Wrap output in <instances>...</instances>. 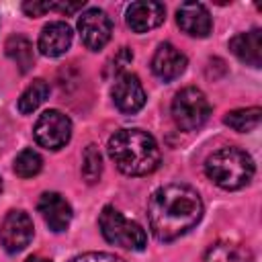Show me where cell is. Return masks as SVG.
<instances>
[{
    "instance_id": "cell-1",
    "label": "cell",
    "mask_w": 262,
    "mask_h": 262,
    "mask_svg": "<svg viewBox=\"0 0 262 262\" xmlns=\"http://www.w3.org/2000/svg\"><path fill=\"white\" fill-rule=\"evenodd\" d=\"M201 194L180 182L164 184L149 196L147 219L149 229L160 242H174L190 231L203 217Z\"/></svg>"
},
{
    "instance_id": "cell-2",
    "label": "cell",
    "mask_w": 262,
    "mask_h": 262,
    "mask_svg": "<svg viewBox=\"0 0 262 262\" xmlns=\"http://www.w3.org/2000/svg\"><path fill=\"white\" fill-rule=\"evenodd\" d=\"M106 147L108 158L127 176H147L160 166V147L143 129H119Z\"/></svg>"
},
{
    "instance_id": "cell-3",
    "label": "cell",
    "mask_w": 262,
    "mask_h": 262,
    "mask_svg": "<svg viewBox=\"0 0 262 262\" xmlns=\"http://www.w3.org/2000/svg\"><path fill=\"white\" fill-rule=\"evenodd\" d=\"M205 174L223 190H237L254 176V160L239 147H221L205 162Z\"/></svg>"
},
{
    "instance_id": "cell-4",
    "label": "cell",
    "mask_w": 262,
    "mask_h": 262,
    "mask_svg": "<svg viewBox=\"0 0 262 262\" xmlns=\"http://www.w3.org/2000/svg\"><path fill=\"white\" fill-rule=\"evenodd\" d=\"M98 227L102 237L119 248L125 250H133V252H141L147 246V235L143 231V227L131 219H127L119 209L106 205L98 217Z\"/></svg>"
},
{
    "instance_id": "cell-5",
    "label": "cell",
    "mask_w": 262,
    "mask_h": 262,
    "mask_svg": "<svg viewBox=\"0 0 262 262\" xmlns=\"http://www.w3.org/2000/svg\"><path fill=\"white\" fill-rule=\"evenodd\" d=\"M209 115L211 104L203 90L186 86L180 92H176L172 100V119L176 127H180L182 131H194L207 123Z\"/></svg>"
},
{
    "instance_id": "cell-6",
    "label": "cell",
    "mask_w": 262,
    "mask_h": 262,
    "mask_svg": "<svg viewBox=\"0 0 262 262\" xmlns=\"http://www.w3.org/2000/svg\"><path fill=\"white\" fill-rule=\"evenodd\" d=\"M33 137L45 149H59L72 137V121L61 111H45L33 127Z\"/></svg>"
},
{
    "instance_id": "cell-7",
    "label": "cell",
    "mask_w": 262,
    "mask_h": 262,
    "mask_svg": "<svg viewBox=\"0 0 262 262\" xmlns=\"http://www.w3.org/2000/svg\"><path fill=\"white\" fill-rule=\"evenodd\" d=\"M78 31H80V39L82 43L92 49L98 51L102 49L108 41H111V33H113V23L106 16L104 10L100 8H88L78 16Z\"/></svg>"
},
{
    "instance_id": "cell-8",
    "label": "cell",
    "mask_w": 262,
    "mask_h": 262,
    "mask_svg": "<svg viewBox=\"0 0 262 262\" xmlns=\"http://www.w3.org/2000/svg\"><path fill=\"white\" fill-rule=\"evenodd\" d=\"M33 239V219L29 213L14 209L6 213L0 227V242L8 254H16L25 250Z\"/></svg>"
},
{
    "instance_id": "cell-9",
    "label": "cell",
    "mask_w": 262,
    "mask_h": 262,
    "mask_svg": "<svg viewBox=\"0 0 262 262\" xmlns=\"http://www.w3.org/2000/svg\"><path fill=\"white\" fill-rule=\"evenodd\" d=\"M111 96L115 106L125 115H133L145 104V90L135 74H119L111 88Z\"/></svg>"
},
{
    "instance_id": "cell-10",
    "label": "cell",
    "mask_w": 262,
    "mask_h": 262,
    "mask_svg": "<svg viewBox=\"0 0 262 262\" xmlns=\"http://www.w3.org/2000/svg\"><path fill=\"white\" fill-rule=\"evenodd\" d=\"M166 18V8L160 2L151 0H139L127 6L125 23L133 33H147L156 27H160Z\"/></svg>"
},
{
    "instance_id": "cell-11",
    "label": "cell",
    "mask_w": 262,
    "mask_h": 262,
    "mask_svg": "<svg viewBox=\"0 0 262 262\" xmlns=\"http://www.w3.org/2000/svg\"><path fill=\"white\" fill-rule=\"evenodd\" d=\"M37 209H39L45 225L55 233L66 231L68 225L72 223V215H74L72 205L59 192H43L39 196Z\"/></svg>"
},
{
    "instance_id": "cell-12",
    "label": "cell",
    "mask_w": 262,
    "mask_h": 262,
    "mask_svg": "<svg viewBox=\"0 0 262 262\" xmlns=\"http://www.w3.org/2000/svg\"><path fill=\"white\" fill-rule=\"evenodd\" d=\"M186 63V55L180 49H176L172 43H160L151 57V72L160 80L172 82L184 74Z\"/></svg>"
},
{
    "instance_id": "cell-13",
    "label": "cell",
    "mask_w": 262,
    "mask_h": 262,
    "mask_svg": "<svg viewBox=\"0 0 262 262\" xmlns=\"http://www.w3.org/2000/svg\"><path fill=\"white\" fill-rule=\"evenodd\" d=\"M176 23L186 35L199 37V39L207 37L211 33V29H213L211 14L201 2H184V4H180L178 10H176Z\"/></svg>"
},
{
    "instance_id": "cell-14",
    "label": "cell",
    "mask_w": 262,
    "mask_h": 262,
    "mask_svg": "<svg viewBox=\"0 0 262 262\" xmlns=\"http://www.w3.org/2000/svg\"><path fill=\"white\" fill-rule=\"evenodd\" d=\"M72 45V29L63 20H53L41 29L39 35V51L45 57H59L63 55Z\"/></svg>"
},
{
    "instance_id": "cell-15",
    "label": "cell",
    "mask_w": 262,
    "mask_h": 262,
    "mask_svg": "<svg viewBox=\"0 0 262 262\" xmlns=\"http://www.w3.org/2000/svg\"><path fill=\"white\" fill-rule=\"evenodd\" d=\"M229 49L246 66L260 68L262 66V31L252 29L248 33H239V35L231 37Z\"/></svg>"
},
{
    "instance_id": "cell-16",
    "label": "cell",
    "mask_w": 262,
    "mask_h": 262,
    "mask_svg": "<svg viewBox=\"0 0 262 262\" xmlns=\"http://www.w3.org/2000/svg\"><path fill=\"white\" fill-rule=\"evenodd\" d=\"M203 262H252V254L242 244H235V242H215L205 252Z\"/></svg>"
},
{
    "instance_id": "cell-17",
    "label": "cell",
    "mask_w": 262,
    "mask_h": 262,
    "mask_svg": "<svg viewBox=\"0 0 262 262\" xmlns=\"http://www.w3.org/2000/svg\"><path fill=\"white\" fill-rule=\"evenodd\" d=\"M4 49H6V55L18 66V70H20L23 74H27V72L33 68V63H35V53H33V43H31L27 37H23V35H12V37H8Z\"/></svg>"
},
{
    "instance_id": "cell-18",
    "label": "cell",
    "mask_w": 262,
    "mask_h": 262,
    "mask_svg": "<svg viewBox=\"0 0 262 262\" xmlns=\"http://www.w3.org/2000/svg\"><path fill=\"white\" fill-rule=\"evenodd\" d=\"M260 119H262V108L260 106H248V108L229 111L223 117V123L227 127H231L233 131L248 133V131H254L260 125Z\"/></svg>"
},
{
    "instance_id": "cell-19",
    "label": "cell",
    "mask_w": 262,
    "mask_h": 262,
    "mask_svg": "<svg viewBox=\"0 0 262 262\" xmlns=\"http://www.w3.org/2000/svg\"><path fill=\"white\" fill-rule=\"evenodd\" d=\"M47 96H49V84H47L45 80L37 78V80H33V82L25 88V92L20 94V98H18V111H20L23 115H29V113L37 111V108L45 102Z\"/></svg>"
},
{
    "instance_id": "cell-20",
    "label": "cell",
    "mask_w": 262,
    "mask_h": 262,
    "mask_svg": "<svg viewBox=\"0 0 262 262\" xmlns=\"http://www.w3.org/2000/svg\"><path fill=\"white\" fill-rule=\"evenodd\" d=\"M43 160L35 149H23L16 158H14V174L20 178H33L41 172Z\"/></svg>"
},
{
    "instance_id": "cell-21",
    "label": "cell",
    "mask_w": 262,
    "mask_h": 262,
    "mask_svg": "<svg viewBox=\"0 0 262 262\" xmlns=\"http://www.w3.org/2000/svg\"><path fill=\"white\" fill-rule=\"evenodd\" d=\"M100 174H102V156H100L98 147L94 143H90L82 156V176L88 184H96Z\"/></svg>"
},
{
    "instance_id": "cell-22",
    "label": "cell",
    "mask_w": 262,
    "mask_h": 262,
    "mask_svg": "<svg viewBox=\"0 0 262 262\" xmlns=\"http://www.w3.org/2000/svg\"><path fill=\"white\" fill-rule=\"evenodd\" d=\"M70 262H125V260L121 256H115L108 252H86V254L72 258Z\"/></svg>"
},
{
    "instance_id": "cell-23",
    "label": "cell",
    "mask_w": 262,
    "mask_h": 262,
    "mask_svg": "<svg viewBox=\"0 0 262 262\" xmlns=\"http://www.w3.org/2000/svg\"><path fill=\"white\" fill-rule=\"evenodd\" d=\"M47 10H51V2H23V12H27L29 16H41Z\"/></svg>"
},
{
    "instance_id": "cell-24",
    "label": "cell",
    "mask_w": 262,
    "mask_h": 262,
    "mask_svg": "<svg viewBox=\"0 0 262 262\" xmlns=\"http://www.w3.org/2000/svg\"><path fill=\"white\" fill-rule=\"evenodd\" d=\"M84 0L82 2H51V10H59L61 14H74L80 8H84Z\"/></svg>"
},
{
    "instance_id": "cell-25",
    "label": "cell",
    "mask_w": 262,
    "mask_h": 262,
    "mask_svg": "<svg viewBox=\"0 0 262 262\" xmlns=\"http://www.w3.org/2000/svg\"><path fill=\"white\" fill-rule=\"evenodd\" d=\"M131 59H133V55L129 53V49H127V47H121V49H119V53H117V55H115V59H113V70H115V74H119V72H121V70H123Z\"/></svg>"
},
{
    "instance_id": "cell-26",
    "label": "cell",
    "mask_w": 262,
    "mask_h": 262,
    "mask_svg": "<svg viewBox=\"0 0 262 262\" xmlns=\"http://www.w3.org/2000/svg\"><path fill=\"white\" fill-rule=\"evenodd\" d=\"M25 262H49L47 258H41V256H31V258H27Z\"/></svg>"
},
{
    "instance_id": "cell-27",
    "label": "cell",
    "mask_w": 262,
    "mask_h": 262,
    "mask_svg": "<svg viewBox=\"0 0 262 262\" xmlns=\"http://www.w3.org/2000/svg\"><path fill=\"white\" fill-rule=\"evenodd\" d=\"M0 192H2V178H0Z\"/></svg>"
}]
</instances>
